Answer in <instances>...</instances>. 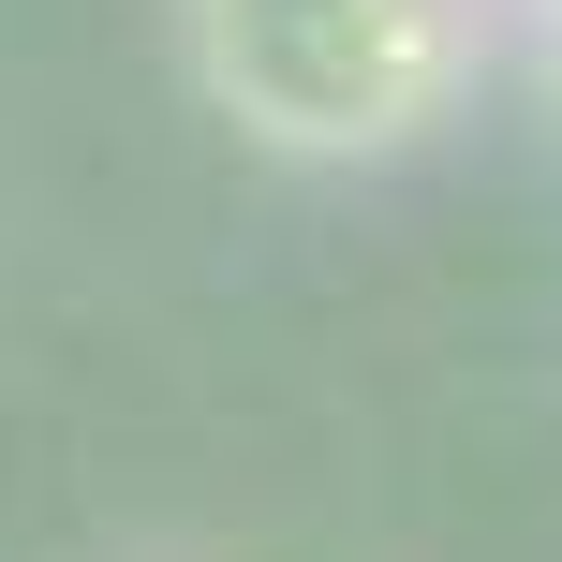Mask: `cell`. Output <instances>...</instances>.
<instances>
[{"label":"cell","instance_id":"1","mask_svg":"<svg viewBox=\"0 0 562 562\" xmlns=\"http://www.w3.org/2000/svg\"><path fill=\"white\" fill-rule=\"evenodd\" d=\"M207 119L296 178L415 164L518 59V0H178Z\"/></svg>","mask_w":562,"mask_h":562},{"label":"cell","instance_id":"2","mask_svg":"<svg viewBox=\"0 0 562 562\" xmlns=\"http://www.w3.org/2000/svg\"><path fill=\"white\" fill-rule=\"evenodd\" d=\"M504 75H533V104L562 119V0H518V59Z\"/></svg>","mask_w":562,"mask_h":562}]
</instances>
